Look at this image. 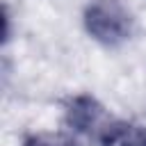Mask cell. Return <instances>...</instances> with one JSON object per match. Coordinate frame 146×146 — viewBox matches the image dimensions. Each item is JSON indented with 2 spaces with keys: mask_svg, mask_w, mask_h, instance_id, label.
Segmentation results:
<instances>
[{
  "mask_svg": "<svg viewBox=\"0 0 146 146\" xmlns=\"http://www.w3.org/2000/svg\"><path fill=\"white\" fill-rule=\"evenodd\" d=\"M84 30L103 46H121L132 34V16L119 0H94L84 9Z\"/></svg>",
  "mask_w": 146,
  "mask_h": 146,
  "instance_id": "cell-1",
  "label": "cell"
},
{
  "mask_svg": "<svg viewBox=\"0 0 146 146\" xmlns=\"http://www.w3.org/2000/svg\"><path fill=\"white\" fill-rule=\"evenodd\" d=\"M100 119H103V107H100V103L96 98H91V96H75L68 103L66 121L78 132H91L94 128H98Z\"/></svg>",
  "mask_w": 146,
  "mask_h": 146,
  "instance_id": "cell-2",
  "label": "cell"
},
{
  "mask_svg": "<svg viewBox=\"0 0 146 146\" xmlns=\"http://www.w3.org/2000/svg\"><path fill=\"white\" fill-rule=\"evenodd\" d=\"M23 146H55V144H46L43 139H36V137H30Z\"/></svg>",
  "mask_w": 146,
  "mask_h": 146,
  "instance_id": "cell-4",
  "label": "cell"
},
{
  "mask_svg": "<svg viewBox=\"0 0 146 146\" xmlns=\"http://www.w3.org/2000/svg\"><path fill=\"white\" fill-rule=\"evenodd\" d=\"M100 146H146V128L130 121H112L100 128Z\"/></svg>",
  "mask_w": 146,
  "mask_h": 146,
  "instance_id": "cell-3",
  "label": "cell"
}]
</instances>
